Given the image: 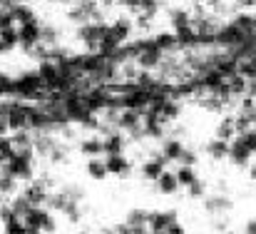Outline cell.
Wrapping results in <instances>:
<instances>
[{
    "label": "cell",
    "instance_id": "1",
    "mask_svg": "<svg viewBox=\"0 0 256 234\" xmlns=\"http://www.w3.org/2000/svg\"><path fill=\"white\" fill-rule=\"evenodd\" d=\"M104 33H107V23L104 20H90V23L78 25V33L75 35L87 48V53H94L97 50V43L104 38Z\"/></svg>",
    "mask_w": 256,
    "mask_h": 234
},
{
    "label": "cell",
    "instance_id": "2",
    "mask_svg": "<svg viewBox=\"0 0 256 234\" xmlns=\"http://www.w3.org/2000/svg\"><path fill=\"white\" fill-rule=\"evenodd\" d=\"M40 20L38 18H32V20H28V23H20L18 25V48H30V45H35V43H40Z\"/></svg>",
    "mask_w": 256,
    "mask_h": 234
},
{
    "label": "cell",
    "instance_id": "3",
    "mask_svg": "<svg viewBox=\"0 0 256 234\" xmlns=\"http://www.w3.org/2000/svg\"><path fill=\"white\" fill-rule=\"evenodd\" d=\"M162 58H164V53L150 40V43L144 45V50L134 58V63H137L140 70H157V65L162 63Z\"/></svg>",
    "mask_w": 256,
    "mask_h": 234
},
{
    "label": "cell",
    "instance_id": "4",
    "mask_svg": "<svg viewBox=\"0 0 256 234\" xmlns=\"http://www.w3.org/2000/svg\"><path fill=\"white\" fill-rule=\"evenodd\" d=\"M48 192H50V187L45 184V179H30V182L25 184V189H22V194H25V197L30 199V204H35V207H42V204H45Z\"/></svg>",
    "mask_w": 256,
    "mask_h": 234
},
{
    "label": "cell",
    "instance_id": "5",
    "mask_svg": "<svg viewBox=\"0 0 256 234\" xmlns=\"http://www.w3.org/2000/svg\"><path fill=\"white\" fill-rule=\"evenodd\" d=\"M132 30H134V23H132L130 18H117L114 23H107V33H110L120 45H124V43L132 38Z\"/></svg>",
    "mask_w": 256,
    "mask_h": 234
},
{
    "label": "cell",
    "instance_id": "6",
    "mask_svg": "<svg viewBox=\"0 0 256 234\" xmlns=\"http://www.w3.org/2000/svg\"><path fill=\"white\" fill-rule=\"evenodd\" d=\"M226 157H229L236 167H246V164L252 162V157L254 155L246 150V145L242 142V137H239V135H234V137L229 140V155Z\"/></svg>",
    "mask_w": 256,
    "mask_h": 234
},
{
    "label": "cell",
    "instance_id": "7",
    "mask_svg": "<svg viewBox=\"0 0 256 234\" xmlns=\"http://www.w3.org/2000/svg\"><path fill=\"white\" fill-rule=\"evenodd\" d=\"M232 207H234L232 197L229 194H222V192H216V194H212V197L204 199V209L209 214H229Z\"/></svg>",
    "mask_w": 256,
    "mask_h": 234
},
{
    "label": "cell",
    "instance_id": "8",
    "mask_svg": "<svg viewBox=\"0 0 256 234\" xmlns=\"http://www.w3.org/2000/svg\"><path fill=\"white\" fill-rule=\"evenodd\" d=\"M172 222H176V212H147V229L164 232Z\"/></svg>",
    "mask_w": 256,
    "mask_h": 234
},
{
    "label": "cell",
    "instance_id": "9",
    "mask_svg": "<svg viewBox=\"0 0 256 234\" xmlns=\"http://www.w3.org/2000/svg\"><path fill=\"white\" fill-rule=\"evenodd\" d=\"M167 162H170V159H167L164 155H152L150 159H144V164H142V174H144V179L154 182V179L164 172Z\"/></svg>",
    "mask_w": 256,
    "mask_h": 234
},
{
    "label": "cell",
    "instance_id": "10",
    "mask_svg": "<svg viewBox=\"0 0 256 234\" xmlns=\"http://www.w3.org/2000/svg\"><path fill=\"white\" fill-rule=\"evenodd\" d=\"M104 167H107V174H114V177H130L132 174V164L120 155H107L104 159Z\"/></svg>",
    "mask_w": 256,
    "mask_h": 234
},
{
    "label": "cell",
    "instance_id": "11",
    "mask_svg": "<svg viewBox=\"0 0 256 234\" xmlns=\"http://www.w3.org/2000/svg\"><path fill=\"white\" fill-rule=\"evenodd\" d=\"M142 110H127V107H122L120 110V117H117V127H122V130H132V127H137V125H142Z\"/></svg>",
    "mask_w": 256,
    "mask_h": 234
},
{
    "label": "cell",
    "instance_id": "12",
    "mask_svg": "<svg viewBox=\"0 0 256 234\" xmlns=\"http://www.w3.org/2000/svg\"><path fill=\"white\" fill-rule=\"evenodd\" d=\"M122 150H124V137H122L117 130L102 137V152H104V155H120Z\"/></svg>",
    "mask_w": 256,
    "mask_h": 234
},
{
    "label": "cell",
    "instance_id": "13",
    "mask_svg": "<svg viewBox=\"0 0 256 234\" xmlns=\"http://www.w3.org/2000/svg\"><path fill=\"white\" fill-rule=\"evenodd\" d=\"M8 10H10V15H12L15 25H20V23H28V20L38 18V15H35V10H32V5H28V3H12Z\"/></svg>",
    "mask_w": 256,
    "mask_h": 234
},
{
    "label": "cell",
    "instance_id": "14",
    "mask_svg": "<svg viewBox=\"0 0 256 234\" xmlns=\"http://www.w3.org/2000/svg\"><path fill=\"white\" fill-rule=\"evenodd\" d=\"M18 45H20V43H18V25H12V28H2V30H0V55L15 50Z\"/></svg>",
    "mask_w": 256,
    "mask_h": 234
},
{
    "label": "cell",
    "instance_id": "15",
    "mask_svg": "<svg viewBox=\"0 0 256 234\" xmlns=\"http://www.w3.org/2000/svg\"><path fill=\"white\" fill-rule=\"evenodd\" d=\"M8 204H10L12 214H15V217H20V219H22V217L28 214V209H30V207H35V204H30V199H28V197H25L22 192H20V194L15 192V194H12V197L8 199Z\"/></svg>",
    "mask_w": 256,
    "mask_h": 234
},
{
    "label": "cell",
    "instance_id": "16",
    "mask_svg": "<svg viewBox=\"0 0 256 234\" xmlns=\"http://www.w3.org/2000/svg\"><path fill=\"white\" fill-rule=\"evenodd\" d=\"M212 70H216L222 78L226 80V78H232V75L236 73V60H234V58H229L226 53H222V58L214 63V68H212Z\"/></svg>",
    "mask_w": 256,
    "mask_h": 234
},
{
    "label": "cell",
    "instance_id": "17",
    "mask_svg": "<svg viewBox=\"0 0 256 234\" xmlns=\"http://www.w3.org/2000/svg\"><path fill=\"white\" fill-rule=\"evenodd\" d=\"M232 25L242 33V35H252L256 30V23H254V15H249V13H239V15H234V20H232Z\"/></svg>",
    "mask_w": 256,
    "mask_h": 234
},
{
    "label": "cell",
    "instance_id": "18",
    "mask_svg": "<svg viewBox=\"0 0 256 234\" xmlns=\"http://www.w3.org/2000/svg\"><path fill=\"white\" fill-rule=\"evenodd\" d=\"M154 182H157V189H160L162 194H174V192L179 189V182H176L174 172H162Z\"/></svg>",
    "mask_w": 256,
    "mask_h": 234
},
{
    "label": "cell",
    "instance_id": "19",
    "mask_svg": "<svg viewBox=\"0 0 256 234\" xmlns=\"http://www.w3.org/2000/svg\"><path fill=\"white\" fill-rule=\"evenodd\" d=\"M87 174H90L92 179H97V182H102L104 177H110V174H107V167H104V159L90 157V159H87Z\"/></svg>",
    "mask_w": 256,
    "mask_h": 234
},
{
    "label": "cell",
    "instance_id": "20",
    "mask_svg": "<svg viewBox=\"0 0 256 234\" xmlns=\"http://www.w3.org/2000/svg\"><path fill=\"white\" fill-rule=\"evenodd\" d=\"M179 115H182V102H179V100H174V97H170V100L162 105V112H160L162 122H174Z\"/></svg>",
    "mask_w": 256,
    "mask_h": 234
},
{
    "label": "cell",
    "instance_id": "21",
    "mask_svg": "<svg viewBox=\"0 0 256 234\" xmlns=\"http://www.w3.org/2000/svg\"><path fill=\"white\" fill-rule=\"evenodd\" d=\"M80 152L87 157H100L104 155L102 152V137L100 135H94V137H87V140H82L80 142Z\"/></svg>",
    "mask_w": 256,
    "mask_h": 234
},
{
    "label": "cell",
    "instance_id": "22",
    "mask_svg": "<svg viewBox=\"0 0 256 234\" xmlns=\"http://www.w3.org/2000/svg\"><path fill=\"white\" fill-rule=\"evenodd\" d=\"M182 150H184V142H182V140H174V137H170V140H164V142H162V155L167 157V159H174V162H176V159H179V155H182Z\"/></svg>",
    "mask_w": 256,
    "mask_h": 234
},
{
    "label": "cell",
    "instance_id": "23",
    "mask_svg": "<svg viewBox=\"0 0 256 234\" xmlns=\"http://www.w3.org/2000/svg\"><path fill=\"white\" fill-rule=\"evenodd\" d=\"M206 152H209V157H214V159H226V155H229V142L214 137V140L206 145Z\"/></svg>",
    "mask_w": 256,
    "mask_h": 234
},
{
    "label": "cell",
    "instance_id": "24",
    "mask_svg": "<svg viewBox=\"0 0 256 234\" xmlns=\"http://www.w3.org/2000/svg\"><path fill=\"white\" fill-rule=\"evenodd\" d=\"M40 43L48 45V48L58 45L60 43V30L55 25H40Z\"/></svg>",
    "mask_w": 256,
    "mask_h": 234
},
{
    "label": "cell",
    "instance_id": "25",
    "mask_svg": "<svg viewBox=\"0 0 256 234\" xmlns=\"http://www.w3.org/2000/svg\"><path fill=\"white\" fill-rule=\"evenodd\" d=\"M226 85H229V90H232V97H244V95H246V78H244V75L234 73L232 78H226Z\"/></svg>",
    "mask_w": 256,
    "mask_h": 234
},
{
    "label": "cell",
    "instance_id": "26",
    "mask_svg": "<svg viewBox=\"0 0 256 234\" xmlns=\"http://www.w3.org/2000/svg\"><path fill=\"white\" fill-rule=\"evenodd\" d=\"M152 43H154L162 53H170V50H176V48H179L176 40H174V33H160V35L152 38Z\"/></svg>",
    "mask_w": 256,
    "mask_h": 234
},
{
    "label": "cell",
    "instance_id": "27",
    "mask_svg": "<svg viewBox=\"0 0 256 234\" xmlns=\"http://www.w3.org/2000/svg\"><path fill=\"white\" fill-rule=\"evenodd\" d=\"M170 18H172V28H174V30H176V28H184V25H192V15H189V10H184V8H172Z\"/></svg>",
    "mask_w": 256,
    "mask_h": 234
},
{
    "label": "cell",
    "instance_id": "28",
    "mask_svg": "<svg viewBox=\"0 0 256 234\" xmlns=\"http://www.w3.org/2000/svg\"><path fill=\"white\" fill-rule=\"evenodd\" d=\"M174 177H176L179 187H186V184H192V182L196 179V172H194L192 164H179V169L174 172Z\"/></svg>",
    "mask_w": 256,
    "mask_h": 234
},
{
    "label": "cell",
    "instance_id": "29",
    "mask_svg": "<svg viewBox=\"0 0 256 234\" xmlns=\"http://www.w3.org/2000/svg\"><path fill=\"white\" fill-rule=\"evenodd\" d=\"M62 214L68 217V222H72V224H80L82 222V202H68L65 204V209H62Z\"/></svg>",
    "mask_w": 256,
    "mask_h": 234
},
{
    "label": "cell",
    "instance_id": "30",
    "mask_svg": "<svg viewBox=\"0 0 256 234\" xmlns=\"http://www.w3.org/2000/svg\"><path fill=\"white\" fill-rule=\"evenodd\" d=\"M234 135H236V130H234V117H224V120L216 125V137L229 142Z\"/></svg>",
    "mask_w": 256,
    "mask_h": 234
},
{
    "label": "cell",
    "instance_id": "31",
    "mask_svg": "<svg viewBox=\"0 0 256 234\" xmlns=\"http://www.w3.org/2000/svg\"><path fill=\"white\" fill-rule=\"evenodd\" d=\"M15 192H18V179L2 172V174H0V194H5V197H12Z\"/></svg>",
    "mask_w": 256,
    "mask_h": 234
},
{
    "label": "cell",
    "instance_id": "32",
    "mask_svg": "<svg viewBox=\"0 0 256 234\" xmlns=\"http://www.w3.org/2000/svg\"><path fill=\"white\" fill-rule=\"evenodd\" d=\"M60 192H62L68 199H72V202H82V199H85V189H82L78 182H72V184H65Z\"/></svg>",
    "mask_w": 256,
    "mask_h": 234
},
{
    "label": "cell",
    "instance_id": "33",
    "mask_svg": "<svg viewBox=\"0 0 256 234\" xmlns=\"http://www.w3.org/2000/svg\"><path fill=\"white\" fill-rule=\"evenodd\" d=\"M2 234H25V224L20 217H10L8 222H2Z\"/></svg>",
    "mask_w": 256,
    "mask_h": 234
},
{
    "label": "cell",
    "instance_id": "34",
    "mask_svg": "<svg viewBox=\"0 0 256 234\" xmlns=\"http://www.w3.org/2000/svg\"><path fill=\"white\" fill-rule=\"evenodd\" d=\"M12 152H15V145H12L10 135H0V164L12 155Z\"/></svg>",
    "mask_w": 256,
    "mask_h": 234
},
{
    "label": "cell",
    "instance_id": "35",
    "mask_svg": "<svg viewBox=\"0 0 256 234\" xmlns=\"http://www.w3.org/2000/svg\"><path fill=\"white\" fill-rule=\"evenodd\" d=\"M130 227H140V224H147V209H132L124 219Z\"/></svg>",
    "mask_w": 256,
    "mask_h": 234
},
{
    "label": "cell",
    "instance_id": "36",
    "mask_svg": "<svg viewBox=\"0 0 256 234\" xmlns=\"http://www.w3.org/2000/svg\"><path fill=\"white\" fill-rule=\"evenodd\" d=\"M186 192H189V197H196V199H199V197L206 194V184H204L202 179H194L192 184H186Z\"/></svg>",
    "mask_w": 256,
    "mask_h": 234
},
{
    "label": "cell",
    "instance_id": "37",
    "mask_svg": "<svg viewBox=\"0 0 256 234\" xmlns=\"http://www.w3.org/2000/svg\"><path fill=\"white\" fill-rule=\"evenodd\" d=\"M239 137H242V142L246 145V150H249L252 155H256V130L254 127H252V130H246V132H242Z\"/></svg>",
    "mask_w": 256,
    "mask_h": 234
},
{
    "label": "cell",
    "instance_id": "38",
    "mask_svg": "<svg viewBox=\"0 0 256 234\" xmlns=\"http://www.w3.org/2000/svg\"><path fill=\"white\" fill-rule=\"evenodd\" d=\"M176 162H179V164H192V167H194V164L199 162V155H196L194 150H189V147H184V150H182V155H179V159H176Z\"/></svg>",
    "mask_w": 256,
    "mask_h": 234
},
{
    "label": "cell",
    "instance_id": "39",
    "mask_svg": "<svg viewBox=\"0 0 256 234\" xmlns=\"http://www.w3.org/2000/svg\"><path fill=\"white\" fill-rule=\"evenodd\" d=\"M8 95H12V78L0 73V97H8Z\"/></svg>",
    "mask_w": 256,
    "mask_h": 234
},
{
    "label": "cell",
    "instance_id": "40",
    "mask_svg": "<svg viewBox=\"0 0 256 234\" xmlns=\"http://www.w3.org/2000/svg\"><path fill=\"white\" fill-rule=\"evenodd\" d=\"M214 229L216 232H226L229 229V219L224 214H214Z\"/></svg>",
    "mask_w": 256,
    "mask_h": 234
},
{
    "label": "cell",
    "instance_id": "41",
    "mask_svg": "<svg viewBox=\"0 0 256 234\" xmlns=\"http://www.w3.org/2000/svg\"><path fill=\"white\" fill-rule=\"evenodd\" d=\"M234 8L242 10V13H249L256 8V0H234Z\"/></svg>",
    "mask_w": 256,
    "mask_h": 234
},
{
    "label": "cell",
    "instance_id": "42",
    "mask_svg": "<svg viewBox=\"0 0 256 234\" xmlns=\"http://www.w3.org/2000/svg\"><path fill=\"white\" fill-rule=\"evenodd\" d=\"M10 217H15V214H12L10 204H8V202H2V204H0V224H2V222H8Z\"/></svg>",
    "mask_w": 256,
    "mask_h": 234
},
{
    "label": "cell",
    "instance_id": "43",
    "mask_svg": "<svg viewBox=\"0 0 256 234\" xmlns=\"http://www.w3.org/2000/svg\"><path fill=\"white\" fill-rule=\"evenodd\" d=\"M122 8H127L130 13H137V8H140V0H117Z\"/></svg>",
    "mask_w": 256,
    "mask_h": 234
},
{
    "label": "cell",
    "instance_id": "44",
    "mask_svg": "<svg viewBox=\"0 0 256 234\" xmlns=\"http://www.w3.org/2000/svg\"><path fill=\"white\" fill-rule=\"evenodd\" d=\"M164 234H186V229H184V227H182L179 222H172L170 227L164 229Z\"/></svg>",
    "mask_w": 256,
    "mask_h": 234
},
{
    "label": "cell",
    "instance_id": "45",
    "mask_svg": "<svg viewBox=\"0 0 256 234\" xmlns=\"http://www.w3.org/2000/svg\"><path fill=\"white\" fill-rule=\"evenodd\" d=\"M184 135H186V127H184V125H174V127H172V137H174V140H182Z\"/></svg>",
    "mask_w": 256,
    "mask_h": 234
},
{
    "label": "cell",
    "instance_id": "46",
    "mask_svg": "<svg viewBox=\"0 0 256 234\" xmlns=\"http://www.w3.org/2000/svg\"><path fill=\"white\" fill-rule=\"evenodd\" d=\"M132 232V227L127 224V222H122V224H114L112 227V234H130Z\"/></svg>",
    "mask_w": 256,
    "mask_h": 234
},
{
    "label": "cell",
    "instance_id": "47",
    "mask_svg": "<svg viewBox=\"0 0 256 234\" xmlns=\"http://www.w3.org/2000/svg\"><path fill=\"white\" fill-rule=\"evenodd\" d=\"M8 132H10V127H8V117L0 115V135H8Z\"/></svg>",
    "mask_w": 256,
    "mask_h": 234
},
{
    "label": "cell",
    "instance_id": "48",
    "mask_svg": "<svg viewBox=\"0 0 256 234\" xmlns=\"http://www.w3.org/2000/svg\"><path fill=\"white\" fill-rule=\"evenodd\" d=\"M244 234H256V219H249V222H246V232Z\"/></svg>",
    "mask_w": 256,
    "mask_h": 234
},
{
    "label": "cell",
    "instance_id": "49",
    "mask_svg": "<svg viewBox=\"0 0 256 234\" xmlns=\"http://www.w3.org/2000/svg\"><path fill=\"white\" fill-rule=\"evenodd\" d=\"M216 189H219L222 194H226V182H224V179H219V182H216Z\"/></svg>",
    "mask_w": 256,
    "mask_h": 234
},
{
    "label": "cell",
    "instance_id": "50",
    "mask_svg": "<svg viewBox=\"0 0 256 234\" xmlns=\"http://www.w3.org/2000/svg\"><path fill=\"white\" fill-rule=\"evenodd\" d=\"M249 177L256 182V164H252V167H249Z\"/></svg>",
    "mask_w": 256,
    "mask_h": 234
},
{
    "label": "cell",
    "instance_id": "51",
    "mask_svg": "<svg viewBox=\"0 0 256 234\" xmlns=\"http://www.w3.org/2000/svg\"><path fill=\"white\" fill-rule=\"evenodd\" d=\"M254 130H256V117H254Z\"/></svg>",
    "mask_w": 256,
    "mask_h": 234
},
{
    "label": "cell",
    "instance_id": "52",
    "mask_svg": "<svg viewBox=\"0 0 256 234\" xmlns=\"http://www.w3.org/2000/svg\"><path fill=\"white\" fill-rule=\"evenodd\" d=\"M50 3H58V0H50Z\"/></svg>",
    "mask_w": 256,
    "mask_h": 234
}]
</instances>
